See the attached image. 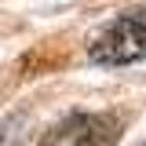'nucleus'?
<instances>
[{"instance_id":"2","label":"nucleus","mask_w":146,"mask_h":146,"mask_svg":"<svg viewBox=\"0 0 146 146\" xmlns=\"http://www.w3.org/2000/svg\"><path fill=\"white\" fill-rule=\"evenodd\" d=\"M124 131V121L113 113H73L55 124L40 146H113Z\"/></svg>"},{"instance_id":"1","label":"nucleus","mask_w":146,"mask_h":146,"mask_svg":"<svg viewBox=\"0 0 146 146\" xmlns=\"http://www.w3.org/2000/svg\"><path fill=\"white\" fill-rule=\"evenodd\" d=\"M91 62L102 66H128L146 58V11H128L121 15L106 33L88 48Z\"/></svg>"}]
</instances>
